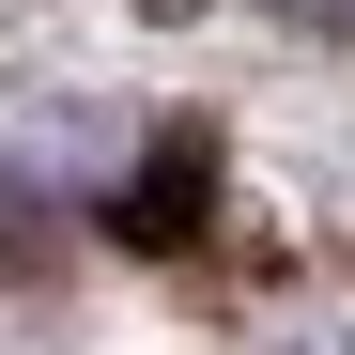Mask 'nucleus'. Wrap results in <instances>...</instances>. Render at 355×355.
<instances>
[{
	"label": "nucleus",
	"instance_id": "1",
	"mask_svg": "<svg viewBox=\"0 0 355 355\" xmlns=\"http://www.w3.org/2000/svg\"><path fill=\"white\" fill-rule=\"evenodd\" d=\"M216 201V155L201 139H170L155 170H139V201H124V232H139V248H186V216Z\"/></svg>",
	"mask_w": 355,
	"mask_h": 355
}]
</instances>
